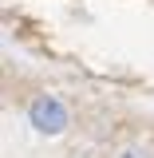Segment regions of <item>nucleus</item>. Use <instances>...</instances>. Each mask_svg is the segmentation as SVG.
<instances>
[{
	"label": "nucleus",
	"instance_id": "nucleus-1",
	"mask_svg": "<svg viewBox=\"0 0 154 158\" xmlns=\"http://www.w3.org/2000/svg\"><path fill=\"white\" fill-rule=\"evenodd\" d=\"M28 127H32L36 135L59 138L67 127H71V115H67V107H63V99H59V95L40 91V95L28 99Z\"/></svg>",
	"mask_w": 154,
	"mask_h": 158
},
{
	"label": "nucleus",
	"instance_id": "nucleus-2",
	"mask_svg": "<svg viewBox=\"0 0 154 158\" xmlns=\"http://www.w3.org/2000/svg\"><path fill=\"white\" fill-rule=\"evenodd\" d=\"M111 158H154V154L146 150V146H138V142H131V146H119V150H115Z\"/></svg>",
	"mask_w": 154,
	"mask_h": 158
}]
</instances>
